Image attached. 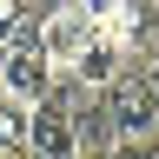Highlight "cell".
<instances>
[{
  "mask_svg": "<svg viewBox=\"0 0 159 159\" xmlns=\"http://www.w3.org/2000/svg\"><path fill=\"white\" fill-rule=\"evenodd\" d=\"M93 99H99V113H106L113 139H152L159 133V80L139 73L133 60H126V73H119L106 93H93Z\"/></svg>",
  "mask_w": 159,
  "mask_h": 159,
  "instance_id": "obj_1",
  "label": "cell"
},
{
  "mask_svg": "<svg viewBox=\"0 0 159 159\" xmlns=\"http://www.w3.org/2000/svg\"><path fill=\"white\" fill-rule=\"evenodd\" d=\"M99 33V13L86 7V0H66V7H47V27H40V53H47V66L66 80L80 66V53L93 47Z\"/></svg>",
  "mask_w": 159,
  "mask_h": 159,
  "instance_id": "obj_2",
  "label": "cell"
},
{
  "mask_svg": "<svg viewBox=\"0 0 159 159\" xmlns=\"http://www.w3.org/2000/svg\"><path fill=\"white\" fill-rule=\"evenodd\" d=\"M53 86H60V73L47 66V53H40V47H27V53H7V60H0V93H13L20 106H40Z\"/></svg>",
  "mask_w": 159,
  "mask_h": 159,
  "instance_id": "obj_3",
  "label": "cell"
},
{
  "mask_svg": "<svg viewBox=\"0 0 159 159\" xmlns=\"http://www.w3.org/2000/svg\"><path fill=\"white\" fill-rule=\"evenodd\" d=\"M119 73H126V47H119L113 33H93V47L80 53V66H73L66 80H73L80 93H106V86H113Z\"/></svg>",
  "mask_w": 159,
  "mask_h": 159,
  "instance_id": "obj_4",
  "label": "cell"
},
{
  "mask_svg": "<svg viewBox=\"0 0 159 159\" xmlns=\"http://www.w3.org/2000/svg\"><path fill=\"white\" fill-rule=\"evenodd\" d=\"M27 113L33 106H20L13 93H0V159H20V152H27Z\"/></svg>",
  "mask_w": 159,
  "mask_h": 159,
  "instance_id": "obj_5",
  "label": "cell"
},
{
  "mask_svg": "<svg viewBox=\"0 0 159 159\" xmlns=\"http://www.w3.org/2000/svg\"><path fill=\"white\" fill-rule=\"evenodd\" d=\"M113 159H159V133H152V139H119Z\"/></svg>",
  "mask_w": 159,
  "mask_h": 159,
  "instance_id": "obj_6",
  "label": "cell"
},
{
  "mask_svg": "<svg viewBox=\"0 0 159 159\" xmlns=\"http://www.w3.org/2000/svg\"><path fill=\"white\" fill-rule=\"evenodd\" d=\"M73 159H113V152H106V146H80Z\"/></svg>",
  "mask_w": 159,
  "mask_h": 159,
  "instance_id": "obj_7",
  "label": "cell"
}]
</instances>
